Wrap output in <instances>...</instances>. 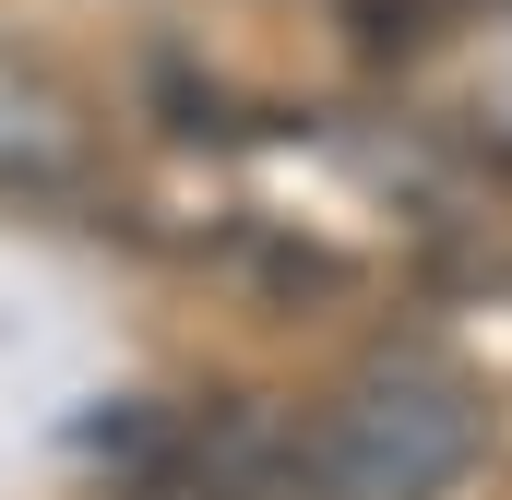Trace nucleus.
Instances as JSON below:
<instances>
[{"label":"nucleus","mask_w":512,"mask_h":500,"mask_svg":"<svg viewBox=\"0 0 512 500\" xmlns=\"http://www.w3.org/2000/svg\"><path fill=\"white\" fill-rule=\"evenodd\" d=\"M477 441H489L477 381L441 346H382L310 417V489L322 500H441L477 465Z\"/></svg>","instance_id":"obj_1"},{"label":"nucleus","mask_w":512,"mask_h":500,"mask_svg":"<svg viewBox=\"0 0 512 500\" xmlns=\"http://www.w3.org/2000/svg\"><path fill=\"white\" fill-rule=\"evenodd\" d=\"M60 167H72V108L0 60V179H60Z\"/></svg>","instance_id":"obj_2"}]
</instances>
